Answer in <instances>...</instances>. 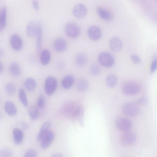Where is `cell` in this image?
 Instances as JSON below:
<instances>
[{
	"instance_id": "24",
	"label": "cell",
	"mask_w": 157,
	"mask_h": 157,
	"mask_svg": "<svg viewBox=\"0 0 157 157\" xmlns=\"http://www.w3.org/2000/svg\"><path fill=\"white\" fill-rule=\"evenodd\" d=\"M36 35L37 48L38 51H39L41 47L42 37V28L40 24L37 25Z\"/></svg>"
},
{
	"instance_id": "10",
	"label": "cell",
	"mask_w": 157,
	"mask_h": 157,
	"mask_svg": "<svg viewBox=\"0 0 157 157\" xmlns=\"http://www.w3.org/2000/svg\"><path fill=\"white\" fill-rule=\"evenodd\" d=\"M51 126V123L49 121L45 122L42 124L37 136L36 140L37 141H41L43 139L50 131Z\"/></svg>"
},
{
	"instance_id": "14",
	"label": "cell",
	"mask_w": 157,
	"mask_h": 157,
	"mask_svg": "<svg viewBox=\"0 0 157 157\" xmlns=\"http://www.w3.org/2000/svg\"><path fill=\"white\" fill-rule=\"evenodd\" d=\"M54 138V133L50 131L41 141V148L43 149L47 148L52 143Z\"/></svg>"
},
{
	"instance_id": "7",
	"label": "cell",
	"mask_w": 157,
	"mask_h": 157,
	"mask_svg": "<svg viewBox=\"0 0 157 157\" xmlns=\"http://www.w3.org/2000/svg\"><path fill=\"white\" fill-rule=\"evenodd\" d=\"M116 125L119 130L124 132L129 131L132 127V123L128 119L123 117L117 119L116 122Z\"/></svg>"
},
{
	"instance_id": "26",
	"label": "cell",
	"mask_w": 157,
	"mask_h": 157,
	"mask_svg": "<svg viewBox=\"0 0 157 157\" xmlns=\"http://www.w3.org/2000/svg\"><path fill=\"white\" fill-rule=\"evenodd\" d=\"M75 61L76 64L80 66L84 65L87 61V57L85 54L82 53H80L76 56L75 59Z\"/></svg>"
},
{
	"instance_id": "35",
	"label": "cell",
	"mask_w": 157,
	"mask_h": 157,
	"mask_svg": "<svg viewBox=\"0 0 157 157\" xmlns=\"http://www.w3.org/2000/svg\"><path fill=\"white\" fill-rule=\"evenodd\" d=\"M11 152L7 149H3L0 150V157H10Z\"/></svg>"
},
{
	"instance_id": "38",
	"label": "cell",
	"mask_w": 157,
	"mask_h": 157,
	"mask_svg": "<svg viewBox=\"0 0 157 157\" xmlns=\"http://www.w3.org/2000/svg\"><path fill=\"white\" fill-rule=\"evenodd\" d=\"M147 102V99L145 98H142L137 100L136 102V104L139 105H144Z\"/></svg>"
},
{
	"instance_id": "28",
	"label": "cell",
	"mask_w": 157,
	"mask_h": 157,
	"mask_svg": "<svg viewBox=\"0 0 157 157\" xmlns=\"http://www.w3.org/2000/svg\"><path fill=\"white\" fill-rule=\"evenodd\" d=\"M88 83L87 81L84 79L79 80L77 84L78 90L80 92L85 91L88 88Z\"/></svg>"
},
{
	"instance_id": "13",
	"label": "cell",
	"mask_w": 157,
	"mask_h": 157,
	"mask_svg": "<svg viewBox=\"0 0 157 157\" xmlns=\"http://www.w3.org/2000/svg\"><path fill=\"white\" fill-rule=\"evenodd\" d=\"M109 44L111 49L114 52L120 51L123 45L121 40L117 37H114L111 39L109 41Z\"/></svg>"
},
{
	"instance_id": "39",
	"label": "cell",
	"mask_w": 157,
	"mask_h": 157,
	"mask_svg": "<svg viewBox=\"0 0 157 157\" xmlns=\"http://www.w3.org/2000/svg\"><path fill=\"white\" fill-rule=\"evenodd\" d=\"M32 5L35 10L36 11H38L39 8V4L38 2L36 0L33 1Z\"/></svg>"
},
{
	"instance_id": "27",
	"label": "cell",
	"mask_w": 157,
	"mask_h": 157,
	"mask_svg": "<svg viewBox=\"0 0 157 157\" xmlns=\"http://www.w3.org/2000/svg\"><path fill=\"white\" fill-rule=\"evenodd\" d=\"M19 99L22 104L26 107L28 105V101L26 92L22 88L19 89L18 92Z\"/></svg>"
},
{
	"instance_id": "12",
	"label": "cell",
	"mask_w": 157,
	"mask_h": 157,
	"mask_svg": "<svg viewBox=\"0 0 157 157\" xmlns=\"http://www.w3.org/2000/svg\"><path fill=\"white\" fill-rule=\"evenodd\" d=\"M10 43L12 48L16 51L20 50L22 47V39L19 35L17 34H14L11 36Z\"/></svg>"
},
{
	"instance_id": "8",
	"label": "cell",
	"mask_w": 157,
	"mask_h": 157,
	"mask_svg": "<svg viewBox=\"0 0 157 157\" xmlns=\"http://www.w3.org/2000/svg\"><path fill=\"white\" fill-rule=\"evenodd\" d=\"M87 33L89 37L93 41L99 40L102 35V32L100 28L96 25H92L88 28Z\"/></svg>"
},
{
	"instance_id": "1",
	"label": "cell",
	"mask_w": 157,
	"mask_h": 157,
	"mask_svg": "<svg viewBox=\"0 0 157 157\" xmlns=\"http://www.w3.org/2000/svg\"><path fill=\"white\" fill-rule=\"evenodd\" d=\"M140 86L137 83L133 81H128L122 85L121 90L124 94L132 95L137 94L140 91Z\"/></svg>"
},
{
	"instance_id": "43",
	"label": "cell",
	"mask_w": 157,
	"mask_h": 157,
	"mask_svg": "<svg viewBox=\"0 0 157 157\" xmlns=\"http://www.w3.org/2000/svg\"><path fill=\"white\" fill-rule=\"evenodd\" d=\"M1 18H2V11H0V26L1 22Z\"/></svg>"
},
{
	"instance_id": "34",
	"label": "cell",
	"mask_w": 157,
	"mask_h": 157,
	"mask_svg": "<svg viewBox=\"0 0 157 157\" xmlns=\"http://www.w3.org/2000/svg\"><path fill=\"white\" fill-rule=\"evenodd\" d=\"M45 104V99L43 96H40L37 100V107L40 108H42Z\"/></svg>"
},
{
	"instance_id": "16",
	"label": "cell",
	"mask_w": 157,
	"mask_h": 157,
	"mask_svg": "<svg viewBox=\"0 0 157 157\" xmlns=\"http://www.w3.org/2000/svg\"><path fill=\"white\" fill-rule=\"evenodd\" d=\"M51 59V53L49 51L46 49L43 50L40 56V60L41 64L43 65L48 64Z\"/></svg>"
},
{
	"instance_id": "4",
	"label": "cell",
	"mask_w": 157,
	"mask_h": 157,
	"mask_svg": "<svg viewBox=\"0 0 157 157\" xmlns=\"http://www.w3.org/2000/svg\"><path fill=\"white\" fill-rule=\"evenodd\" d=\"M65 31L67 35L72 38L78 37L81 32L78 25L73 22H69L66 24Z\"/></svg>"
},
{
	"instance_id": "2",
	"label": "cell",
	"mask_w": 157,
	"mask_h": 157,
	"mask_svg": "<svg viewBox=\"0 0 157 157\" xmlns=\"http://www.w3.org/2000/svg\"><path fill=\"white\" fill-rule=\"evenodd\" d=\"M98 60L101 65L107 67H112L115 62L113 56L107 52H103L99 54L98 56Z\"/></svg>"
},
{
	"instance_id": "5",
	"label": "cell",
	"mask_w": 157,
	"mask_h": 157,
	"mask_svg": "<svg viewBox=\"0 0 157 157\" xmlns=\"http://www.w3.org/2000/svg\"><path fill=\"white\" fill-rule=\"evenodd\" d=\"M57 86L56 79L52 76L48 77L46 79L44 84V90L46 94L50 95L56 91Z\"/></svg>"
},
{
	"instance_id": "33",
	"label": "cell",
	"mask_w": 157,
	"mask_h": 157,
	"mask_svg": "<svg viewBox=\"0 0 157 157\" xmlns=\"http://www.w3.org/2000/svg\"><path fill=\"white\" fill-rule=\"evenodd\" d=\"M24 157H37V153L35 150L29 149L26 152Z\"/></svg>"
},
{
	"instance_id": "18",
	"label": "cell",
	"mask_w": 157,
	"mask_h": 157,
	"mask_svg": "<svg viewBox=\"0 0 157 157\" xmlns=\"http://www.w3.org/2000/svg\"><path fill=\"white\" fill-rule=\"evenodd\" d=\"M37 25L33 22H30L27 25L26 33L28 37L33 38L36 35Z\"/></svg>"
},
{
	"instance_id": "11",
	"label": "cell",
	"mask_w": 157,
	"mask_h": 157,
	"mask_svg": "<svg viewBox=\"0 0 157 157\" xmlns=\"http://www.w3.org/2000/svg\"><path fill=\"white\" fill-rule=\"evenodd\" d=\"M53 46L56 51L59 52H62L67 49V44L64 39L62 38H58L54 41Z\"/></svg>"
},
{
	"instance_id": "23",
	"label": "cell",
	"mask_w": 157,
	"mask_h": 157,
	"mask_svg": "<svg viewBox=\"0 0 157 157\" xmlns=\"http://www.w3.org/2000/svg\"><path fill=\"white\" fill-rule=\"evenodd\" d=\"M107 86L110 88L115 87L117 84V78L116 75L113 74L109 75L106 79Z\"/></svg>"
},
{
	"instance_id": "40",
	"label": "cell",
	"mask_w": 157,
	"mask_h": 157,
	"mask_svg": "<svg viewBox=\"0 0 157 157\" xmlns=\"http://www.w3.org/2000/svg\"><path fill=\"white\" fill-rule=\"evenodd\" d=\"M21 126L22 128L25 130L28 129L29 127V126L28 124L25 122H23L22 123Z\"/></svg>"
},
{
	"instance_id": "17",
	"label": "cell",
	"mask_w": 157,
	"mask_h": 157,
	"mask_svg": "<svg viewBox=\"0 0 157 157\" xmlns=\"http://www.w3.org/2000/svg\"><path fill=\"white\" fill-rule=\"evenodd\" d=\"M5 112L10 116H14L17 113V110L14 104L11 101H7L4 105Z\"/></svg>"
},
{
	"instance_id": "29",
	"label": "cell",
	"mask_w": 157,
	"mask_h": 157,
	"mask_svg": "<svg viewBox=\"0 0 157 157\" xmlns=\"http://www.w3.org/2000/svg\"><path fill=\"white\" fill-rule=\"evenodd\" d=\"M5 89L6 94L10 96L13 95L16 91L15 86L11 83H8L5 86Z\"/></svg>"
},
{
	"instance_id": "30",
	"label": "cell",
	"mask_w": 157,
	"mask_h": 157,
	"mask_svg": "<svg viewBox=\"0 0 157 157\" xmlns=\"http://www.w3.org/2000/svg\"><path fill=\"white\" fill-rule=\"evenodd\" d=\"M76 117L80 125L82 126L84 124V109L82 107L79 108L76 113Z\"/></svg>"
},
{
	"instance_id": "25",
	"label": "cell",
	"mask_w": 157,
	"mask_h": 157,
	"mask_svg": "<svg viewBox=\"0 0 157 157\" xmlns=\"http://www.w3.org/2000/svg\"><path fill=\"white\" fill-rule=\"evenodd\" d=\"M28 113L30 118L33 120L37 119L39 115V111L37 108L34 105H31L29 107Z\"/></svg>"
},
{
	"instance_id": "15",
	"label": "cell",
	"mask_w": 157,
	"mask_h": 157,
	"mask_svg": "<svg viewBox=\"0 0 157 157\" xmlns=\"http://www.w3.org/2000/svg\"><path fill=\"white\" fill-rule=\"evenodd\" d=\"M97 12L102 19L106 21H110L112 20V16L111 14L105 8L99 6L97 8Z\"/></svg>"
},
{
	"instance_id": "22",
	"label": "cell",
	"mask_w": 157,
	"mask_h": 157,
	"mask_svg": "<svg viewBox=\"0 0 157 157\" xmlns=\"http://www.w3.org/2000/svg\"><path fill=\"white\" fill-rule=\"evenodd\" d=\"M9 71L10 74L15 77L18 76L21 73V67L16 62H13L10 65Z\"/></svg>"
},
{
	"instance_id": "6",
	"label": "cell",
	"mask_w": 157,
	"mask_h": 157,
	"mask_svg": "<svg viewBox=\"0 0 157 157\" xmlns=\"http://www.w3.org/2000/svg\"><path fill=\"white\" fill-rule=\"evenodd\" d=\"M72 12L75 17L78 19H82L86 15L87 9L84 4L78 3L74 6L72 9Z\"/></svg>"
},
{
	"instance_id": "32",
	"label": "cell",
	"mask_w": 157,
	"mask_h": 157,
	"mask_svg": "<svg viewBox=\"0 0 157 157\" xmlns=\"http://www.w3.org/2000/svg\"><path fill=\"white\" fill-rule=\"evenodd\" d=\"M90 71L92 75H97L100 72V69L99 67L96 64L92 65L90 69Z\"/></svg>"
},
{
	"instance_id": "44",
	"label": "cell",
	"mask_w": 157,
	"mask_h": 157,
	"mask_svg": "<svg viewBox=\"0 0 157 157\" xmlns=\"http://www.w3.org/2000/svg\"><path fill=\"white\" fill-rule=\"evenodd\" d=\"M3 54V51L0 48V56H2Z\"/></svg>"
},
{
	"instance_id": "3",
	"label": "cell",
	"mask_w": 157,
	"mask_h": 157,
	"mask_svg": "<svg viewBox=\"0 0 157 157\" xmlns=\"http://www.w3.org/2000/svg\"><path fill=\"white\" fill-rule=\"evenodd\" d=\"M122 112L125 115L130 117L137 115L140 112V108L137 104L128 102L124 104L121 108Z\"/></svg>"
},
{
	"instance_id": "20",
	"label": "cell",
	"mask_w": 157,
	"mask_h": 157,
	"mask_svg": "<svg viewBox=\"0 0 157 157\" xmlns=\"http://www.w3.org/2000/svg\"><path fill=\"white\" fill-rule=\"evenodd\" d=\"M13 134L14 143L17 144H20L23 139L22 131L19 128H16L13 129Z\"/></svg>"
},
{
	"instance_id": "36",
	"label": "cell",
	"mask_w": 157,
	"mask_h": 157,
	"mask_svg": "<svg viewBox=\"0 0 157 157\" xmlns=\"http://www.w3.org/2000/svg\"><path fill=\"white\" fill-rule=\"evenodd\" d=\"M130 58L134 64H139L141 62L140 58L136 55H132L131 56Z\"/></svg>"
},
{
	"instance_id": "41",
	"label": "cell",
	"mask_w": 157,
	"mask_h": 157,
	"mask_svg": "<svg viewBox=\"0 0 157 157\" xmlns=\"http://www.w3.org/2000/svg\"><path fill=\"white\" fill-rule=\"evenodd\" d=\"M50 157H63V156L60 153H56L52 155Z\"/></svg>"
},
{
	"instance_id": "42",
	"label": "cell",
	"mask_w": 157,
	"mask_h": 157,
	"mask_svg": "<svg viewBox=\"0 0 157 157\" xmlns=\"http://www.w3.org/2000/svg\"><path fill=\"white\" fill-rule=\"evenodd\" d=\"M3 67L2 63L0 61V74L3 71Z\"/></svg>"
},
{
	"instance_id": "9",
	"label": "cell",
	"mask_w": 157,
	"mask_h": 157,
	"mask_svg": "<svg viewBox=\"0 0 157 157\" xmlns=\"http://www.w3.org/2000/svg\"><path fill=\"white\" fill-rule=\"evenodd\" d=\"M121 141L122 144L130 145L134 143L136 140V136L133 132L127 131L124 132L121 136Z\"/></svg>"
},
{
	"instance_id": "45",
	"label": "cell",
	"mask_w": 157,
	"mask_h": 157,
	"mask_svg": "<svg viewBox=\"0 0 157 157\" xmlns=\"http://www.w3.org/2000/svg\"><path fill=\"white\" fill-rule=\"evenodd\" d=\"M1 113H0V120L1 119Z\"/></svg>"
},
{
	"instance_id": "19",
	"label": "cell",
	"mask_w": 157,
	"mask_h": 157,
	"mask_svg": "<svg viewBox=\"0 0 157 157\" xmlns=\"http://www.w3.org/2000/svg\"><path fill=\"white\" fill-rule=\"evenodd\" d=\"M24 85L25 88L27 91L32 92L36 89V82L34 78L29 77L25 80Z\"/></svg>"
},
{
	"instance_id": "21",
	"label": "cell",
	"mask_w": 157,
	"mask_h": 157,
	"mask_svg": "<svg viewBox=\"0 0 157 157\" xmlns=\"http://www.w3.org/2000/svg\"><path fill=\"white\" fill-rule=\"evenodd\" d=\"M74 82V78L73 76L71 75H67L62 80V86L65 89H68L72 86Z\"/></svg>"
},
{
	"instance_id": "31",
	"label": "cell",
	"mask_w": 157,
	"mask_h": 157,
	"mask_svg": "<svg viewBox=\"0 0 157 157\" xmlns=\"http://www.w3.org/2000/svg\"><path fill=\"white\" fill-rule=\"evenodd\" d=\"M6 10L5 7H4L2 10L1 22L0 27L3 29L6 25Z\"/></svg>"
},
{
	"instance_id": "37",
	"label": "cell",
	"mask_w": 157,
	"mask_h": 157,
	"mask_svg": "<svg viewBox=\"0 0 157 157\" xmlns=\"http://www.w3.org/2000/svg\"><path fill=\"white\" fill-rule=\"evenodd\" d=\"M157 67V63L156 57L155 56L154 57V59L152 62L150 67L151 72L153 73L155 71Z\"/></svg>"
}]
</instances>
